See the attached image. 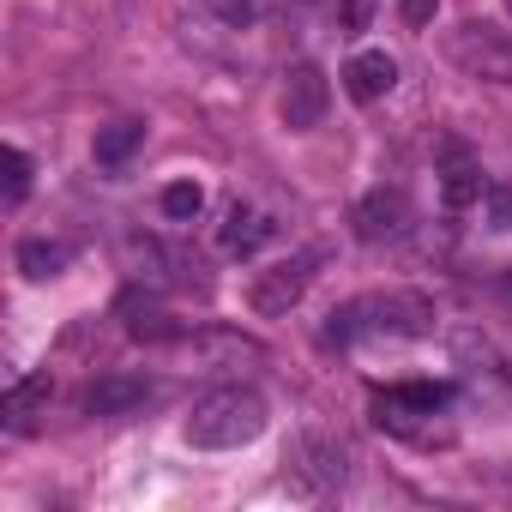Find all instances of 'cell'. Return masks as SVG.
<instances>
[{"label": "cell", "mask_w": 512, "mask_h": 512, "mask_svg": "<svg viewBox=\"0 0 512 512\" xmlns=\"http://www.w3.org/2000/svg\"><path fill=\"white\" fill-rule=\"evenodd\" d=\"M151 398H157V386H151L145 374H103V380L85 386L79 410H85V416H133V410H145Z\"/></svg>", "instance_id": "ba28073f"}, {"label": "cell", "mask_w": 512, "mask_h": 512, "mask_svg": "<svg viewBox=\"0 0 512 512\" xmlns=\"http://www.w3.org/2000/svg\"><path fill=\"white\" fill-rule=\"evenodd\" d=\"M374 422L398 440H416V446H452V428L434 422V416H410V410H374Z\"/></svg>", "instance_id": "5bb4252c"}, {"label": "cell", "mask_w": 512, "mask_h": 512, "mask_svg": "<svg viewBox=\"0 0 512 512\" xmlns=\"http://www.w3.org/2000/svg\"><path fill=\"white\" fill-rule=\"evenodd\" d=\"M199 211H205V187L199 181H169L163 187V217L169 223H193Z\"/></svg>", "instance_id": "e0dca14e"}, {"label": "cell", "mask_w": 512, "mask_h": 512, "mask_svg": "<svg viewBox=\"0 0 512 512\" xmlns=\"http://www.w3.org/2000/svg\"><path fill=\"white\" fill-rule=\"evenodd\" d=\"M434 13H440V0H398V19H404L410 31H428Z\"/></svg>", "instance_id": "ffe728a7"}, {"label": "cell", "mask_w": 512, "mask_h": 512, "mask_svg": "<svg viewBox=\"0 0 512 512\" xmlns=\"http://www.w3.org/2000/svg\"><path fill=\"white\" fill-rule=\"evenodd\" d=\"M272 235H278V223H272L260 205H241V199H235V205L223 211V223H217V241H223V253H241V260H247V253H260Z\"/></svg>", "instance_id": "9c48e42d"}, {"label": "cell", "mask_w": 512, "mask_h": 512, "mask_svg": "<svg viewBox=\"0 0 512 512\" xmlns=\"http://www.w3.org/2000/svg\"><path fill=\"white\" fill-rule=\"evenodd\" d=\"M290 476L302 482V494H326L350 476V446L332 434H302L290 446Z\"/></svg>", "instance_id": "5b68a950"}, {"label": "cell", "mask_w": 512, "mask_h": 512, "mask_svg": "<svg viewBox=\"0 0 512 512\" xmlns=\"http://www.w3.org/2000/svg\"><path fill=\"white\" fill-rule=\"evenodd\" d=\"M392 85H398V61H392L386 49H362V55L344 67V91H350L356 103H380Z\"/></svg>", "instance_id": "30bf717a"}, {"label": "cell", "mask_w": 512, "mask_h": 512, "mask_svg": "<svg viewBox=\"0 0 512 512\" xmlns=\"http://www.w3.org/2000/svg\"><path fill=\"white\" fill-rule=\"evenodd\" d=\"M187 446L199 452H229V446H247L266 434V398L253 386H217L205 392L193 410H187Z\"/></svg>", "instance_id": "7a4b0ae2"}, {"label": "cell", "mask_w": 512, "mask_h": 512, "mask_svg": "<svg viewBox=\"0 0 512 512\" xmlns=\"http://www.w3.org/2000/svg\"><path fill=\"white\" fill-rule=\"evenodd\" d=\"M326 103H332V85H326V73L314 61L284 73V127L290 133H314L326 121Z\"/></svg>", "instance_id": "8992f818"}, {"label": "cell", "mask_w": 512, "mask_h": 512, "mask_svg": "<svg viewBox=\"0 0 512 512\" xmlns=\"http://www.w3.org/2000/svg\"><path fill=\"white\" fill-rule=\"evenodd\" d=\"M434 332V302L416 290H386V296H356L326 314V344H362V338H428Z\"/></svg>", "instance_id": "6da1fadb"}, {"label": "cell", "mask_w": 512, "mask_h": 512, "mask_svg": "<svg viewBox=\"0 0 512 512\" xmlns=\"http://www.w3.org/2000/svg\"><path fill=\"white\" fill-rule=\"evenodd\" d=\"M308 284H314V253H290V260L266 266L260 278L247 284V308L260 314V320H284L308 296Z\"/></svg>", "instance_id": "277c9868"}, {"label": "cell", "mask_w": 512, "mask_h": 512, "mask_svg": "<svg viewBox=\"0 0 512 512\" xmlns=\"http://www.w3.org/2000/svg\"><path fill=\"white\" fill-rule=\"evenodd\" d=\"M31 193V157L19 145H7V205H19Z\"/></svg>", "instance_id": "d6986e66"}, {"label": "cell", "mask_w": 512, "mask_h": 512, "mask_svg": "<svg viewBox=\"0 0 512 512\" xmlns=\"http://www.w3.org/2000/svg\"><path fill=\"white\" fill-rule=\"evenodd\" d=\"M440 193H446V205H470V199H482L488 187H482V169L464 157V145H446V169H440Z\"/></svg>", "instance_id": "4fadbf2b"}, {"label": "cell", "mask_w": 512, "mask_h": 512, "mask_svg": "<svg viewBox=\"0 0 512 512\" xmlns=\"http://www.w3.org/2000/svg\"><path fill=\"white\" fill-rule=\"evenodd\" d=\"M446 404H452L446 380H404V386H386L374 398V410H410V416H440Z\"/></svg>", "instance_id": "8fae6325"}, {"label": "cell", "mask_w": 512, "mask_h": 512, "mask_svg": "<svg viewBox=\"0 0 512 512\" xmlns=\"http://www.w3.org/2000/svg\"><path fill=\"white\" fill-rule=\"evenodd\" d=\"M368 19H374V0H344V7H338L344 31H368Z\"/></svg>", "instance_id": "44dd1931"}, {"label": "cell", "mask_w": 512, "mask_h": 512, "mask_svg": "<svg viewBox=\"0 0 512 512\" xmlns=\"http://www.w3.org/2000/svg\"><path fill=\"white\" fill-rule=\"evenodd\" d=\"M500 290H506V302H512V272H506V278H500Z\"/></svg>", "instance_id": "603a6c76"}, {"label": "cell", "mask_w": 512, "mask_h": 512, "mask_svg": "<svg viewBox=\"0 0 512 512\" xmlns=\"http://www.w3.org/2000/svg\"><path fill=\"white\" fill-rule=\"evenodd\" d=\"M67 266H73V247H67V241H49V235H25V241H19V272H25L31 284L55 278V272H67Z\"/></svg>", "instance_id": "7c38bea8"}, {"label": "cell", "mask_w": 512, "mask_h": 512, "mask_svg": "<svg viewBox=\"0 0 512 512\" xmlns=\"http://www.w3.org/2000/svg\"><path fill=\"white\" fill-rule=\"evenodd\" d=\"M488 217L494 229H512V187H488Z\"/></svg>", "instance_id": "7402d4cb"}, {"label": "cell", "mask_w": 512, "mask_h": 512, "mask_svg": "<svg viewBox=\"0 0 512 512\" xmlns=\"http://www.w3.org/2000/svg\"><path fill=\"white\" fill-rule=\"evenodd\" d=\"M410 193L404 187H374L356 211H350V223H356V241H368V247H380V241H398L404 229H410Z\"/></svg>", "instance_id": "52a82bcc"}, {"label": "cell", "mask_w": 512, "mask_h": 512, "mask_svg": "<svg viewBox=\"0 0 512 512\" xmlns=\"http://www.w3.org/2000/svg\"><path fill=\"white\" fill-rule=\"evenodd\" d=\"M506 13H512V0H506Z\"/></svg>", "instance_id": "cb8c5ba5"}, {"label": "cell", "mask_w": 512, "mask_h": 512, "mask_svg": "<svg viewBox=\"0 0 512 512\" xmlns=\"http://www.w3.org/2000/svg\"><path fill=\"white\" fill-rule=\"evenodd\" d=\"M37 404H49V374H31V380H13L7 386V404H0V410H7V422H25Z\"/></svg>", "instance_id": "2e32d148"}, {"label": "cell", "mask_w": 512, "mask_h": 512, "mask_svg": "<svg viewBox=\"0 0 512 512\" xmlns=\"http://www.w3.org/2000/svg\"><path fill=\"white\" fill-rule=\"evenodd\" d=\"M199 7H205L211 19H223V25H235V31H241V25H253V19L266 13V0H199Z\"/></svg>", "instance_id": "ac0fdd59"}, {"label": "cell", "mask_w": 512, "mask_h": 512, "mask_svg": "<svg viewBox=\"0 0 512 512\" xmlns=\"http://www.w3.org/2000/svg\"><path fill=\"white\" fill-rule=\"evenodd\" d=\"M446 55L482 79V85H512V31H494V25H458L446 37Z\"/></svg>", "instance_id": "3957f363"}, {"label": "cell", "mask_w": 512, "mask_h": 512, "mask_svg": "<svg viewBox=\"0 0 512 512\" xmlns=\"http://www.w3.org/2000/svg\"><path fill=\"white\" fill-rule=\"evenodd\" d=\"M139 145H145V121H109V127H97V145L91 151H97L103 169H121Z\"/></svg>", "instance_id": "9a60e30c"}]
</instances>
